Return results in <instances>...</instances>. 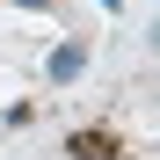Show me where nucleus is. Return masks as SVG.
Returning a JSON list of instances; mask_svg holds the SVG:
<instances>
[{
	"mask_svg": "<svg viewBox=\"0 0 160 160\" xmlns=\"http://www.w3.org/2000/svg\"><path fill=\"white\" fill-rule=\"evenodd\" d=\"M66 160H124V131H109V124L73 131V138H66Z\"/></svg>",
	"mask_w": 160,
	"mask_h": 160,
	"instance_id": "obj_1",
	"label": "nucleus"
},
{
	"mask_svg": "<svg viewBox=\"0 0 160 160\" xmlns=\"http://www.w3.org/2000/svg\"><path fill=\"white\" fill-rule=\"evenodd\" d=\"M80 66H88V44H58V51H51V80H58V88H66V80H80Z\"/></svg>",
	"mask_w": 160,
	"mask_h": 160,
	"instance_id": "obj_2",
	"label": "nucleus"
},
{
	"mask_svg": "<svg viewBox=\"0 0 160 160\" xmlns=\"http://www.w3.org/2000/svg\"><path fill=\"white\" fill-rule=\"evenodd\" d=\"M22 8H44V0H22Z\"/></svg>",
	"mask_w": 160,
	"mask_h": 160,
	"instance_id": "obj_3",
	"label": "nucleus"
}]
</instances>
